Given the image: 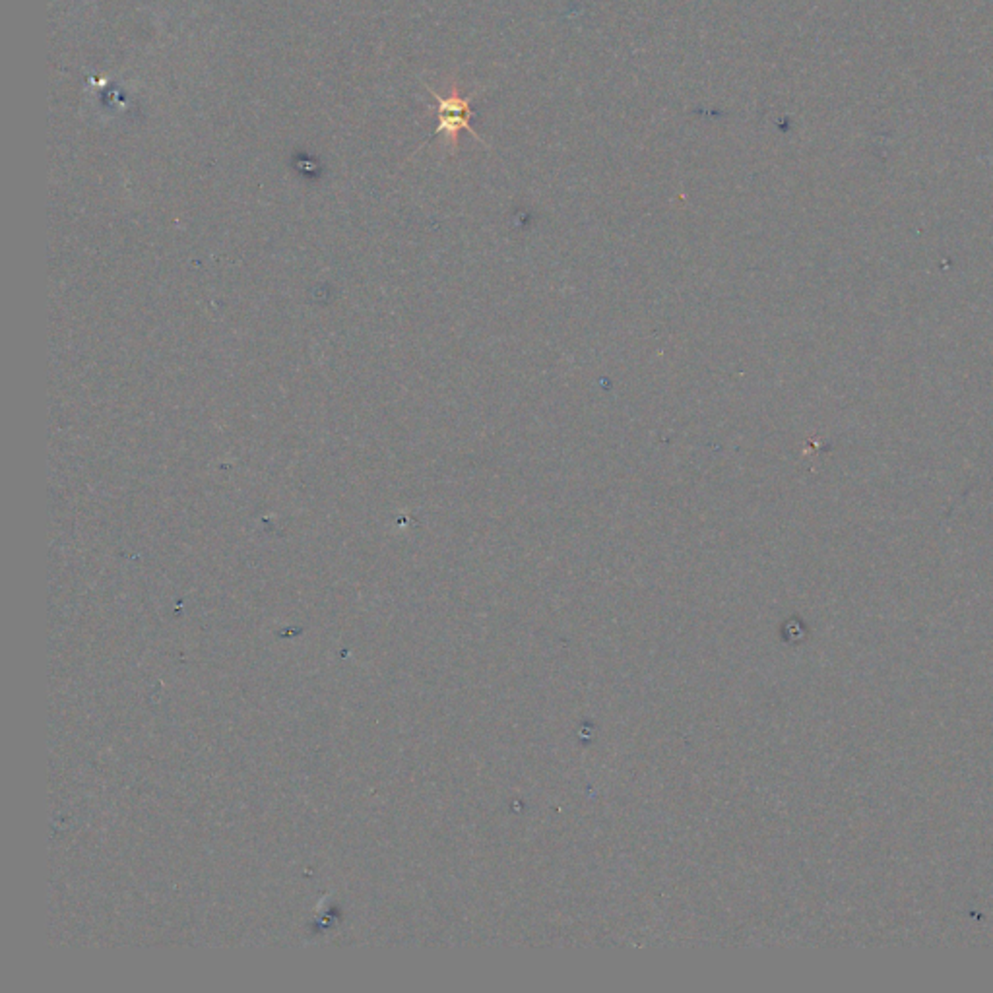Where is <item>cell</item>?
Segmentation results:
<instances>
[{"mask_svg":"<svg viewBox=\"0 0 993 993\" xmlns=\"http://www.w3.org/2000/svg\"><path fill=\"white\" fill-rule=\"evenodd\" d=\"M431 95H433L435 101H437V128H435V135H445L447 136V142L450 144L452 152L457 150L458 146V135L460 130H468L470 135L475 136V140L483 142L480 136L475 135V130L472 128L470 125V118H472V98H464V95H460L457 90H452L450 95H445L442 98L440 93H437L435 90H431Z\"/></svg>","mask_w":993,"mask_h":993,"instance_id":"obj_1","label":"cell"}]
</instances>
